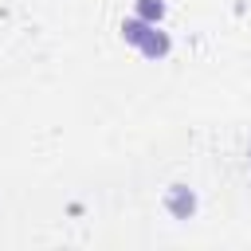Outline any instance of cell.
Returning a JSON list of instances; mask_svg holds the SVG:
<instances>
[{
  "instance_id": "1",
  "label": "cell",
  "mask_w": 251,
  "mask_h": 251,
  "mask_svg": "<svg viewBox=\"0 0 251 251\" xmlns=\"http://www.w3.org/2000/svg\"><path fill=\"white\" fill-rule=\"evenodd\" d=\"M165 208H169L176 220H188V216L196 212V192H192L188 184H169V192H165Z\"/></svg>"
},
{
  "instance_id": "4",
  "label": "cell",
  "mask_w": 251,
  "mask_h": 251,
  "mask_svg": "<svg viewBox=\"0 0 251 251\" xmlns=\"http://www.w3.org/2000/svg\"><path fill=\"white\" fill-rule=\"evenodd\" d=\"M137 16L149 20V24H157L165 16V0H137Z\"/></svg>"
},
{
  "instance_id": "2",
  "label": "cell",
  "mask_w": 251,
  "mask_h": 251,
  "mask_svg": "<svg viewBox=\"0 0 251 251\" xmlns=\"http://www.w3.org/2000/svg\"><path fill=\"white\" fill-rule=\"evenodd\" d=\"M153 27H157V24H149V20L133 16V20H126V24H122V39H126V43H133V47H141V39H145Z\"/></svg>"
},
{
  "instance_id": "3",
  "label": "cell",
  "mask_w": 251,
  "mask_h": 251,
  "mask_svg": "<svg viewBox=\"0 0 251 251\" xmlns=\"http://www.w3.org/2000/svg\"><path fill=\"white\" fill-rule=\"evenodd\" d=\"M141 55H145V59H165V55H169V35L153 27V31L141 39Z\"/></svg>"
}]
</instances>
